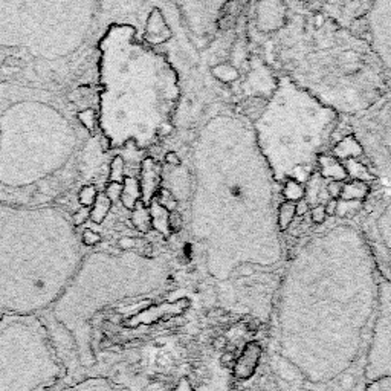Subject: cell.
Masks as SVG:
<instances>
[{
	"instance_id": "1",
	"label": "cell",
	"mask_w": 391,
	"mask_h": 391,
	"mask_svg": "<svg viewBox=\"0 0 391 391\" xmlns=\"http://www.w3.org/2000/svg\"><path fill=\"white\" fill-rule=\"evenodd\" d=\"M379 266L367 237L340 224L307 238L284 272L266 354L268 391H362Z\"/></svg>"
},
{
	"instance_id": "2",
	"label": "cell",
	"mask_w": 391,
	"mask_h": 391,
	"mask_svg": "<svg viewBox=\"0 0 391 391\" xmlns=\"http://www.w3.org/2000/svg\"><path fill=\"white\" fill-rule=\"evenodd\" d=\"M196 172L193 234L205 243L212 277L226 280L246 263H277L275 181L252 127L231 117L210 121L196 146Z\"/></svg>"
},
{
	"instance_id": "3",
	"label": "cell",
	"mask_w": 391,
	"mask_h": 391,
	"mask_svg": "<svg viewBox=\"0 0 391 391\" xmlns=\"http://www.w3.org/2000/svg\"><path fill=\"white\" fill-rule=\"evenodd\" d=\"M100 147L61 98L40 87L0 84V202L51 207L91 177Z\"/></svg>"
},
{
	"instance_id": "4",
	"label": "cell",
	"mask_w": 391,
	"mask_h": 391,
	"mask_svg": "<svg viewBox=\"0 0 391 391\" xmlns=\"http://www.w3.org/2000/svg\"><path fill=\"white\" fill-rule=\"evenodd\" d=\"M272 34L271 60L292 83L336 113L354 117L387 94V70L370 43L321 11H292Z\"/></svg>"
},
{
	"instance_id": "5",
	"label": "cell",
	"mask_w": 391,
	"mask_h": 391,
	"mask_svg": "<svg viewBox=\"0 0 391 391\" xmlns=\"http://www.w3.org/2000/svg\"><path fill=\"white\" fill-rule=\"evenodd\" d=\"M83 259L65 210L0 202V315L48 314Z\"/></svg>"
},
{
	"instance_id": "6",
	"label": "cell",
	"mask_w": 391,
	"mask_h": 391,
	"mask_svg": "<svg viewBox=\"0 0 391 391\" xmlns=\"http://www.w3.org/2000/svg\"><path fill=\"white\" fill-rule=\"evenodd\" d=\"M162 260L135 252L84 255L74 278L52 306L46 323L70 371V384L94 376L96 368L95 318L122 300L146 295L162 286Z\"/></svg>"
},
{
	"instance_id": "7",
	"label": "cell",
	"mask_w": 391,
	"mask_h": 391,
	"mask_svg": "<svg viewBox=\"0 0 391 391\" xmlns=\"http://www.w3.org/2000/svg\"><path fill=\"white\" fill-rule=\"evenodd\" d=\"M340 126V113L280 75L272 96L252 122L257 147L275 184H306L316 170L318 156Z\"/></svg>"
},
{
	"instance_id": "8",
	"label": "cell",
	"mask_w": 391,
	"mask_h": 391,
	"mask_svg": "<svg viewBox=\"0 0 391 391\" xmlns=\"http://www.w3.org/2000/svg\"><path fill=\"white\" fill-rule=\"evenodd\" d=\"M95 2H0V48L41 61L74 56L91 37Z\"/></svg>"
},
{
	"instance_id": "9",
	"label": "cell",
	"mask_w": 391,
	"mask_h": 391,
	"mask_svg": "<svg viewBox=\"0 0 391 391\" xmlns=\"http://www.w3.org/2000/svg\"><path fill=\"white\" fill-rule=\"evenodd\" d=\"M70 371L43 315H0V391H54Z\"/></svg>"
},
{
	"instance_id": "10",
	"label": "cell",
	"mask_w": 391,
	"mask_h": 391,
	"mask_svg": "<svg viewBox=\"0 0 391 391\" xmlns=\"http://www.w3.org/2000/svg\"><path fill=\"white\" fill-rule=\"evenodd\" d=\"M350 129L376 179L391 185V94L352 117Z\"/></svg>"
},
{
	"instance_id": "11",
	"label": "cell",
	"mask_w": 391,
	"mask_h": 391,
	"mask_svg": "<svg viewBox=\"0 0 391 391\" xmlns=\"http://www.w3.org/2000/svg\"><path fill=\"white\" fill-rule=\"evenodd\" d=\"M366 379L367 384L391 379V280L384 272L379 274L378 309L367 352Z\"/></svg>"
},
{
	"instance_id": "12",
	"label": "cell",
	"mask_w": 391,
	"mask_h": 391,
	"mask_svg": "<svg viewBox=\"0 0 391 391\" xmlns=\"http://www.w3.org/2000/svg\"><path fill=\"white\" fill-rule=\"evenodd\" d=\"M364 22L367 41L387 74H391V2H373Z\"/></svg>"
},
{
	"instance_id": "13",
	"label": "cell",
	"mask_w": 391,
	"mask_h": 391,
	"mask_svg": "<svg viewBox=\"0 0 391 391\" xmlns=\"http://www.w3.org/2000/svg\"><path fill=\"white\" fill-rule=\"evenodd\" d=\"M289 8L284 2H260L255 8V26L262 34H277L286 26Z\"/></svg>"
},
{
	"instance_id": "14",
	"label": "cell",
	"mask_w": 391,
	"mask_h": 391,
	"mask_svg": "<svg viewBox=\"0 0 391 391\" xmlns=\"http://www.w3.org/2000/svg\"><path fill=\"white\" fill-rule=\"evenodd\" d=\"M373 228L376 231V242L380 248V254H384L391 266V200L380 208L376 220L373 222Z\"/></svg>"
},
{
	"instance_id": "15",
	"label": "cell",
	"mask_w": 391,
	"mask_h": 391,
	"mask_svg": "<svg viewBox=\"0 0 391 391\" xmlns=\"http://www.w3.org/2000/svg\"><path fill=\"white\" fill-rule=\"evenodd\" d=\"M54 391H127V390L117 385L108 378L91 376L82 380H77L74 384L60 387Z\"/></svg>"
},
{
	"instance_id": "16",
	"label": "cell",
	"mask_w": 391,
	"mask_h": 391,
	"mask_svg": "<svg viewBox=\"0 0 391 391\" xmlns=\"http://www.w3.org/2000/svg\"><path fill=\"white\" fill-rule=\"evenodd\" d=\"M316 167H318V173L321 174L323 179L344 182L349 177L344 165L338 161V159H335L332 155L318 156Z\"/></svg>"
},
{
	"instance_id": "17",
	"label": "cell",
	"mask_w": 391,
	"mask_h": 391,
	"mask_svg": "<svg viewBox=\"0 0 391 391\" xmlns=\"http://www.w3.org/2000/svg\"><path fill=\"white\" fill-rule=\"evenodd\" d=\"M332 156L340 162H345L349 159L364 158V152L357 138L350 133V135H345L340 141H336V144L332 148Z\"/></svg>"
},
{
	"instance_id": "18",
	"label": "cell",
	"mask_w": 391,
	"mask_h": 391,
	"mask_svg": "<svg viewBox=\"0 0 391 391\" xmlns=\"http://www.w3.org/2000/svg\"><path fill=\"white\" fill-rule=\"evenodd\" d=\"M306 184L307 185L305 186V200L307 202L309 208H314L316 205H326L324 198H328V196L326 191V182L321 174L315 172Z\"/></svg>"
},
{
	"instance_id": "19",
	"label": "cell",
	"mask_w": 391,
	"mask_h": 391,
	"mask_svg": "<svg viewBox=\"0 0 391 391\" xmlns=\"http://www.w3.org/2000/svg\"><path fill=\"white\" fill-rule=\"evenodd\" d=\"M147 39L158 44V43H162L165 40L170 39L172 31L168 28V25L164 20V15L161 11L153 10L148 15V20H147Z\"/></svg>"
},
{
	"instance_id": "20",
	"label": "cell",
	"mask_w": 391,
	"mask_h": 391,
	"mask_svg": "<svg viewBox=\"0 0 391 391\" xmlns=\"http://www.w3.org/2000/svg\"><path fill=\"white\" fill-rule=\"evenodd\" d=\"M347 172V176L352 177V181H361L370 184L373 181H376L375 174L370 170V167L364 159H349V161L341 162Z\"/></svg>"
},
{
	"instance_id": "21",
	"label": "cell",
	"mask_w": 391,
	"mask_h": 391,
	"mask_svg": "<svg viewBox=\"0 0 391 391\" xmlns=\"http://www.w3.org/2000/svg\"><path fill=\"white\" fill-rule=\"evenodd\" d=\"M139 198H141L139 182L136 179H133V177H124L122 194H121L122 205L129 210H135Z\"/></svg>"
},
{
	"instance_id": "22",
	"label": "cell",
	"mask_w": 391,
	"mask_h": 391,
	"mask_svg": "<svg viewBox=\"0 0 391 391\" xmlns=\"http://www.w3.org/2000/svg\"><path fill=\"white\" fill-rule=\"evenodd\" d=\"M370 194V185L361 181L344 182L341 199L352 202H362Z\"/></svg>"
},
{
	"instance_id": "23",
	"label": "cell",
	"mask_w": 391,
	"mask_h": 391,
	"mask_svg": "<svg viewBox=\"0 0 391 391\" xmlns=\"http://www.w3.org/2000/svg\"><path fill=\"white\" fill-rule=\"evenodd\" d=\"M110 208H112V202L108 196L104 193H98L94 207L91 208V220L98 225L103 224L105 217L109 216Z\"/></svg>"
},
{
	"instance_id": "24",
	"label": "cell",
	"mask_w": 391,
	"mask_h": 391,
	"mask_svg": "<svg viewBox=\"0 0 391 391\" xmlns=\"http://www.w3.org/2000/svg\"><path fill=\"white\" fill-rule=\"evenodd\" d=\"M297 216V208H295V203L292 202H283L278 205L277 208V228L280 231H288L293 220H295Z\"/></svg>"
},
{
	"instance_id": "25",
	"label": "cell",
	"mask_w": 391,
	"mask_h": 391,
	"mask_svg": "<svg viewBox=\"0 0 391 391\" xmlns=\"http://www.w3.org/2000/svg\"><path fill=\"white\" fill-rule=\"evenodd\" d=\"M168 214L170 212L167 211V208H164L162 205H159V203H153L152 210H150V220H152V225L159 231V233L162 234H168Z\"/></svg>"
},
{
	"instance_id": "26",
	"label": "cell",
	"mask_w": 391,
	"mask_h": 391,
	"mask_svg": "<svg viewBox=\"0 0 391 391\" xmlns=\"http://www.w3.org/2000/svg\"><path fill=\"white\" fill-rule=\"evenodd\" d=\"M281 194L286 198V202L295 203L305 199V186L295 181H288L283 184Z\"/></svg>"
},
{
	"instance_id": "27",
	"label": "cell",
	"mask_w": 391,
	"mask_h": 391,
	"mask_svg": "<svg viewBox=\"0 0 391 391\" xmlns=\"http://www.w3.org/2000/svg\"><path fill=\"white\" fill-rule=\"evenodd\" d=\"M362 208V202H352V200H342L340 199L336 202V212L335 216L340 219H352L357 212Z\"/></svg>"
},
{
	"instance_id": "28",
	"label": "cell",
	"mask_w": 391,
	"mask_h": 391,
	"mask_svg": "<svg viewBox=\"0 0 391 391\" xmlns=\"http://www.w3.org/2000/svg\"><path fill=\"white\" fill-rule=\"evenodd\" d=\"M212 74H214V77L217 79H220L222 83H233L238 79V70L234 66L226 65V63H222V65L216 66L214 69H212Z\"/></svg>"
},
{
	"instance_id": "29",
	"label": "cell",
	"mask_w": 391,
	"mask_h": 391,
	"mask_svg": "<svg viewBox=\"0 0 391 391\" xmlns=\"http://www.w3.org/2000/svg\"><path fill=\"white\" fill-rule=\"evenodd\" d=\"M78 202L79 205L84 207V208H92L94 203L96 200V196L98 191L94 185H83L82 188L78 190Z\"/></svg>"
},
{
	"instance_id": "30",
	"label": "cell",
	"mask_w": 391,
	"mask_h": 391,
	"mask_svg": "<svg viewBox=\"0 0 391 391\" xmlns=\"http://www.w3.org/2000/svg\"><path fill=\"white\" fill-rule=\"evenodd\" d=\"M77 120L82 126L87 130V132H94L95 126H96V113L92 109H86L77 113Z\"/></svg>"
},
{
	"instance_id": "31",
	"label": "cell",
	"mask_w": 391,
	"mask_h": 391,
	"mask_svg": "<svg viewBox=\"0 0 391 391\" xmlns=\"http://www.w3.org/2000/svg\"><path fill=\"white\" fill-rule=\"evenodd\" d=\"M79 242H82V245L86 248H92V246H96L98 243L101 242V236L96 233V231L94 229H84L82 236H79Z\"/></svg>"
},
{
	"instance_id": "32",
	"label": "cell",
	"mask_w": 391,
	"mask_h": 391,
	"mask_svg": "<svg viewBox=\"0 0 391 391\" xmlns=\"http://www.w3.org/2000/svg\"><path fill=\"white\" fill-rule=\"evenodd\" d=\"M133 222H135V225L139 228V229H147L150 225H152V220H150V216H148V212L147 210L144 208H141V210H136L135 208V214H133Z\"/></svg>"
},
{
	"instance_id": "33",
	"label": "cell",
	"mask_w": 391,
	"mask_h": 391,
	"mask_svg": "<svg viewBox=\"0 0 391 391\" xmlns=\"http://www.w3.org/2000/svg\"><path fill=\"white\" fill-rule=\"evenodd\" d=\"M342 186L344 182H336V181H331L326 184V191L327 196L331 200H340L341 199V193H342Z\"/></svg>"
},
{
	"instance_id": "34",
	"label": "cell",
	"mask_w": 391,
	"mask_h": 391,
	"mask_svg": "<svg viewBox=\"0 0 391 391\" xmlns=\"http://www.w3.org/2000/svg\"><path fill=\"white\" fill-rule=\"evenodd\" d=\"M72 224L75 228H79L83 224H86V222L91 219V208H84L82 207L78 211H75L72 216Z\"/></svg>"
},
{
	"instance_id": "35",
	"label": "cell",
	"mask_w": 391,
	"mask_h": 391,
	"mask_svg": "<svg viewBox=\"0 0 391 391\" xmlns=\"http://www.w3.org/2000/svg\"><path fill=\"white\" fill-rule=\"evenodd\" d=\"M122 170H124V162L121 158H115L110 164V179L113 182H120L122 179Z\"/></svg>"
},
{
	"instance_id": "36",
	"label": "cell",
	"mask_w": 391,
	"mask_h": 391,
	"mask_svg": "<svg viewBox=\"0 0 391 391\" xmlns=\"http://www.w3.org/2000/svg\"><path fill=\"white\" fill-rule=\"evenodd\" d=\"M105 196L110 199V202H117L121 199V194H122V184L121 182H110L108 185V188H105Z\"/></svg>"
},
{
	"instance_id": "37",
	"label": "cell",
	"mask_w": 391,
	"mask_h": 391,
	"mask_svg": "<svg viewBox=\"0 0 391 391\" xmlns=\"http://www.w3.org/2000/svg\"><path fill=\"white\" fill-rule=\"evenodd\" d=\"M326 219H327V214H326L324 205H316L314 208H310V220H312V224L321 225V224H324Z\"/></svg>"
},
{
	"instance_id": "38",
	"label": "cell",
	"mask_w": 391,
	"mask_h": 391,
	"mask_svg": "<svg viewBox=\"0 0 391 391\" xmlns=\"http://www.w3.org/2000/svg\"><path fill=\"white\" fill-rule=\"evenodd\" d=\"M362 391H391V379H380L368 382Z\"/></svg>"
},
{
	"instance_id": "39",
	"label": "cell",
	"mask_w": 391,
	"mask_h": 391,
	"mask_svg": "<svg viewBox=\"0 0 391 391\" xmlns=\"http://www.w3.org/2000/svg\"><path fill=\"white\" fill-rule=\"evenodd\" d=\"M182 225H184V217L181 212L172 211L170 214H168V228H170V231L177 233V231L182 229Z\"/></svg>"
},
{
	"instance_id": "40",
	"label": "cell",
	"mask_w": 391,
	"mask_h": 391,
	"mask_svg": "<svg viewBox=\"0 0 391 391\" xmlns=\"http://www.w3.org/2000/svg\"><path fill=\"white\" fill-rule=\"evenodd\" d=\"M135 243H136L135 238H132V237H122L118 242L120 248L124 252H129V250H132V248L135 246Z\"/></svg>"
},
{
	"instance_id": "41",
	"label": "cell",
	"mask_w": 391,
	"mask_h": 391,
	"mask_svg": "<svg viewBox=\"0 0 391 391\" xmlns=\"http://www.w3.org/2000/svg\"><path fill=\"white\" fill-rule=\"evenodd\" d=\"M295 208H297V216L298 217H303L306 212L310 210L309 205H307V202L303 199V200H300L295 203Z\"/></svg>"
},
{
	"instance_id": "42",
	"label": "cell",
	"mask_w": 391,
	"mask_h": 391,
	"mask_svg": "<svg viewBox=\"0 0 391 391\" xmlns=\"http://www.w3.org/2000/svg\"><path fill=\"white\" fill-rule=\"evenodd\" d=\"M336 202L338 200H327L326 202V214H327V217L331 216V217H333L335 216V212H336Z\"/></svg>"
},
{
	"instance_id": "43",
	"label": "cell",
	"mask_w": 391,
	"mask_h": 391,
	"mask_svg": "<svg viewBox=\"0 0 391 391\" xmlns=\"http://www.w3.org/2000/svg\"><path fill=\"white\" fill-rule=\"evenodd\" d=\"M165 162L172 164V165H179L181 164L179 156H177L174 152H170V153L165 155Z\"/></svg>"
}]
</instances>
